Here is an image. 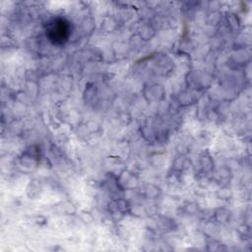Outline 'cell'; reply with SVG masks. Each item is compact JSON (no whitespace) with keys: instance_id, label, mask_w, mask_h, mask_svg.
Here are the masks:
<instances>
[{"instance_id":"obj_1","label":"cell","mask_w":252,"mask_h":252,"mask_svg":"<svg viewBox=\"0 0 252 252\" xmlns=\"http://www.w3.org/2000/svg\"><path fill=\"white\" fill-rule=\"evenodd\" d=\"M71 33V26L63 18H55L47 24L46 35L54 44L64 43Z\"/></svg>"}]
</instances>
